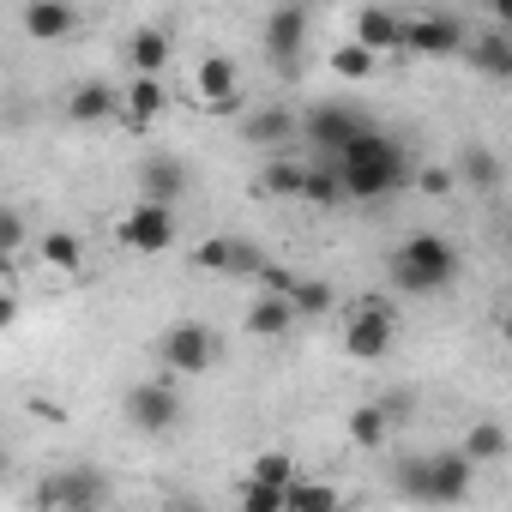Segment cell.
<instances>
[{"mask_svg":"<svg viewBox=\"0 0 512 512\" xmlns=\"http://www.w3.org/2000/svg\"><path fill=\"white\" fill-rule=\"evenodd\" d=\"M332 175H338V193H344V199H392L398 187H410L416 169H410V157H404V145H398L392 133L362 127V133L338 151Z\"/></svg>","mask_w":512,"mask_h":512,"instance_id":"1","label":"cell"},{"mask_svg":"<svg viewBox=\"0 0 512 512\" xmlns=\"http://www.w3.org/2000/svg\"><path fill=\"white\" fill-rule=\"evenodd\" d=\"M458 272H464L458 247H452L446 235H434V229H416V235L398 241V253H392V284H398L404 296H440V290L458 284Z\"/></svg>","mask_w":512,"mask_h":512,"instance_id":"2","label":"cell"},{"mask_svg":"<svg viewBox=\"0 0 512 512\" xmlns=\"http://www.w3.org/2000/svg\"><path fill=\"white\" fill-rule=\"evenodd\" d=\"M476 482V464L464 452H434V458H404L398 464V488L422 506H464Z\"/></svg>","mask_w":512,"mask_h":512,"instance_id":"3","label":"cell"},{"mask_svg":"<svg viewBox=\"0 0 512 512\" xmlns=\"http://www.w3.org/2000/svg\"><path fill=\"white\" fill-rule=\"evenodd\" d=\"M157 362L169 368V380H193V374H205V368L217 362V338H211V326H199V320L169 326V332L157 338Z\"/></svg>","mask_w":512,"mask_h":512,"instance_id":"4","label":"cell"},{"mask_svg":"<svg viewBox=\"0 0 512 512\" xmlns=\"http://www.w3.org/2000/svg\"><path fill=\"white\" fill-rule=\"evenodd\" d=\"M115 241L133 247V253H169V247L181 241V223H175V211L133 199V205L121 211V223H115Z\"/></svg>","mask_w":512,"mask_h":512,"instance_id":"5","label":"cell"},{"mask_svg":"<svg viewBox=\"0 0 512 512\" xmlns=\"http://www.w3.org/2000/svg\"><path fill=\"white\" fill-rule=\"evenodd\" d=\"M181 392H175V380L163 374V380H139V386H127V422L139 428V434H169V428H181Z\"/></svg>","mask_w":512,"mask_h":512,"instance_id":"6","label":"cell"},{"mask_svg":"<svg viewBox=\"0 0 512 512\" xmlns=\"http://www.w3.org/2000/svg\"><path fill=\"white\" fill-rule=\"evenodd\" d=\"M392 332H398L392 302L368 296V302H356V314H350V326H344V356H356V362H380V356L392 350Z\"/></svg>","mask_w":512,"mask_h":512,"instance_id":"7","label":"cell"},{"mask_svg":"<svg viewBox=\"0 0 512 512\" xmlns=\"http://www.w3.org/2000/svg\"><path fill=\"white\" fill-rule=\"evenodd\" d=\"M193 266H199V272H223V278H260L272 260H266V253L253 247L247 235H211V241L193 247Z\"/></svg>","mask_w":512,"mask_h":512,"instance_id":"8","label":"cell"},{"mask_svg":"<svg viewBox=\"0 0 512 512\" xmlns=\"http://www.w3.org/2000/svg\"><path fill=\"white\" fill-rule=\"evenodd\" d=\"M398 49H410V55H458L464 25L452 13H416V19L398 25Z\"/></svg>","mask_w":512,"mask_h":512,"instance_id":"9","label":"cell"},{"mask_svg":"<svg viewBox=\"0 0 512 512\" xmlns=\"http://www.w3.org/2000/svg\"><path fill=\"white\" fill-rule=\"evenodd\" d=\"M187 193V163L175 157V151H151L145 163H139V199L145 205H163V211H175V199Z\"/></svg>","mask_w":512,"mask_h":512,"instance_id":"10","label":"cell"},{"mask_svg":"<svg viewBox=\"0 0 512 512\" xmlns=\"http://www.w3.org/2000/svg\"><path fill=\"white\" fill-rule=\"evenodd\" d=\"M193 85H199V103H205L211 115H235V109H241V73H235L229 55H205L199 73H193Z\"/></svg>","mask_w":512,"mask_h":512,"instance_id":"11","label":"cell"},{"mask_svg":"<svg viewBox=\"0 0 512 512\" xmlns=\"http://www.w3.org/2000/svg\"><path fill=\"white\" fill-rule=\"evenodd\" d=\"M103 500V476L97 470H61L43 482V506H61V512H85Z\"/></svg>","mask_w":512,"mask_h":512,"instance_id":"12","label":"cell"},{"mask_svg":"<svg viewBox=\"0 0 512 512\" xmlns=\"http://www.w3.org/2000/svg\"><path fill=\"white\" fill-rule=\"evenodd\" d=\"M362 127H368V121H362L356 109H344V103H320V109L308 115V139H314V145H326L332 157H338V151H344Z\"/></svg>","mask_w":512,"mask_h":512,"instance_id":"13","label":"cell"},{"mask_svg":"<svg viewBox=\"0 0 512 512\" xmlns=\"http://www.w3.org/2000/svg\"><path fill=\"white\" fill-rule=\"evenodd\" d=\"M302 49H308V13L302 7H278L266 19V55L272 61H296Z\"/></svg>","mask_w":512,"mask_h":512,"instance_id":"14","label":"cell"},{"mask_svg":"<svg viewBox=\"0 0 512 512\" xmlns=\"http://www.w3.org/2000/svg\"><path fill=\"white\" fill-rule=\"evenodd\" d=\"M169 55H175V43H169L157 25H145V31H133V37H127V61H133V79H163Z\"/></svg>","mask_w":512,"mask_h":512,"instance_id":"15","label":"cell"},{"mask_svg":"<svg viewBox=\"0 0 512 512\" xmlns=\"http://www.w3.org/2000/svg\"><path fill=\"white\" fill-rule=\"evenodd\" d=\"M73 31H79V13L61 7V0H31V7H25V37L61 43V37H73Z\"/></svg>","mask_w":512,"mask_h":512,"instance_id":"16","label":"cell"},{"mask_svg":"<svg viewBox=\"0 0 512 512\" xmlns=\"http://www.w3.org/2000/svg\"><path fill=\"white\" fill-rule=\"evenodd\" d=\"M163 109H169V85H163V79H127V91H121L127 127H145V121H157Z\"/></svg>","mask_w":512,"mask_h":512,"instance_id":"17","label":"cell"},{"mask_svg":"<svg viewBox=\"0 0 512 512\" xmlns=\"http://www.w3.org/2000/svg\"><path fill=\"white\" fill-rule=\"evenodd\" d=\"M67 115H73V121H109V115H121V91L103 85V79H85V85L67 97Z\"/></svg>","mask_w":512,"mask_h":512,"instance_id":"18","label":"cell"},{"mask_svg":"<svg viewBox=\"0 0 512 512\" xmlns=\"http://www.w3.org/2000/svg\"><path fill=\"white\" fill-rule=\"evenodd\" d=\"M37 253H43V266H49V272H67V278L85 272V241H79L73 229H49V235L37 241Z\"/></svg>","mask_w":512,"mask_h":512,"instance_id":"19","label":"cell"},{"mask_svg":"<svg viewBox=\"0 0 512 512\" xmlns=\"http://www.w3.org/2000/svg\"><path fill=\"white\" fill-rule=\"evenodd\" d=\"M398 13H386V7H368V13H356V49H368V55H380V49H398Z\"/></svg>","mask_w":512,"mask_h":512,"instance_id":"20","label":"cell"},{"mask_svg":"<svg viewBox=\"0 0 512 512\" xmlns=\"http://www.w3.org/2000/svg\"><path fill=\"white\" fill-rule=\"evenodd\" d=\"M290 326H296V308L278 302V296H260L247 308V338H284Z\"/></svg>","mask_w":512,"mask_h":512,"instance_id":"21","label":"cell"},{"mask_svg":"<svg viewBox=\"0 0 512 512\" xmlns=\"http://www.w3.org/2000/svg\"><path fill=\"white\" fill-rule=\"evenodd\" d=\"M326 67H332V79H344V85H368V79L380 73V55H368V49L344 43V49H332V55H326Z\"/></svg>","mask_w":512,"mask_h":512,"instance_id":"22","label":"cell"},{"mask_svg":"<svg viewBox=\"0 0 512 512\" xmlns=\"http://www.w3.org/2000/svg\"><path fill=\"white\" fill-rule=\"evenodd\" d=\"M284 512H338V488H332V482L296 476V482L284 488Z\"/></svg>","mask_w":512,"mask_h":512,"instance_id":"23","label":"cell"},{"mask_svg":"<svg viewBox=\"0 0 512 512\" xmlns=\"http://www.w3.org/2000/svg\"><path fill=\"white\" fill-rule=\"evenodd\" d=\"M350 446H362V452H374V446H386V434H392V422L380 416V404H356L350 410Z\"/></svg>","mask_w":512,"mask_h":512,"instance_id":"24","label":"cell"},{"mask_svg":"<svg viewBox=\"0 0 512 512\" xmlns=\"http://www.w3.org/2000/svg\"><path fill=\"white\" fill-rule=\"evenodd\" d=\"M488 79H512V43L500 37V31H488V37H476V49H464Z\"/></svg>","mask_w":512,"mask_h":512,"instance_id":"25","label":"cell"},{"mask_svg":"<svg viewBox=\"0 0 512 512\" xmlns=\"http://www.w3.org/2000/svg\"><path fill=\"white\" fill-rule=\"evenodd\" d=\"M470 464H494L500 452H506V428L500 422H476V428H464V446H458Z\"/></svg>","mask_w":512,"mask_h":512,"instance_id":"26","label":"cell"},{"mask_svg":"<svg viewBox=\"0 0 512 512\" xmlns=\"http://www.w3.org/2000/svg\"><path fill=\"white\" fill-rule=\"evenodd\" d=\"M458 175H464L470 187H482V193H494V187H500V163H494V151H488V145H464Z\"/></svg>","mask_w":512,"mask_h":512,"instance_id":"27","label":"cell"},{"mask_svg":"<svg viewBox=\"0 0 512 512\" xmlns=\"http://www.w3.org/2000/svg\"><path fill=\"white\" fill-rule=\"evenodd\" d=\"M247 482H266V488H290L296 482V458L290 452H260L247 470Z\"/></svg>","mask_w":512,"mask_h":512,"instance_id":"28","label":"cell"},{"mask_svg":"<svg viewBox=\"0 0 512 512\" xmlns=\"http://www.w3.org/2000/svg\"><path fill=\"white\" fill-rule=\"evenodd\" d=\"M284 302L296 308V320H302V314H326V308H332V284H326V278H296V290H290Z\"/></svg>","mask_w":512,"mask_h":512,"instance_id":"29","label":"cell"},{"mask_svg":"<svg viewBox=\"0 0 512 512\" xmlns=\"http://www.w3.org/2000/svg\"><path fill=\"white\" fill-rule=\"evenodd\" d=\"M302 175H308L302 163H284V157H278V163L260 175V187H266L272 199H302Z\"/></svg>","mask_w":512,"mask_h":512,"instance_id":"30","label":"cell"},{"mask_svg":"<svg viewBox=\"0 0 512 512\" xmlns=\"http://www.w3.org/2000/svg\"><path fill=\"white\" fill-rule=\"evenodd\" d=\"M247 139H260V145H266V139H272V145L290 139V109H260V115H247Z\"/></svg>","mask_w":512,"mask_h":512,"instance_id":"31","label":"cell"},{"mask_svg":"<svg viewBox=\"0 0 512 512\" xmlns=\"http://www.w3.org/2000/svg\"><path fill=\"white\" fill-rule=\"evenodd\" d=\"M302 199L338 205V199H344V193H338V175H332V169H308V175H302Z\"/></svg>","mask_w":512,"mask_h":512,"instance_id":"32","label":"cell"},{"mask_svg":"<svg viewBox=\"0 0 512 512\" xmlns=\"http://www.w3.org/2000/svg\"><path fill=\"white\" fill-rule=\"evenodd\" d=\"M241 512H284V488H266V482H241Z\"/></svg>","mask_w":512,"mask_h":512,"instance_id":"33","label":"cell"},{"mask_svg":"<svg viewBox=\"0 0 512 512\" xmlns=\"http://www.w3.org/2000/svg\"><path fill=\"white\" fill-rule=\"evenodd\" d=\"M31 241V229H25V217L13 211V205H0V253H19Z\"/></svg>","mask_w":512,"mask_h":512,"instance_id":"34","label":"cell"},{"mask_svg":"<svg viewBox=\"0 0 512 512\" xmlns=\"http://www.w3.org/2000/svg\"><path fill=\"white\" fill-rule=\"evenodd\" d=\"M290 290H296V272H290V266H266V272H260V296H278V302H284Z\"/></svg>","mask_w":512,"mask_h":512,"instance_id":"35","label":"cell"},{"mask_svg":"<svg viewBox=\"0 0 512 512\" xmlns=\"http://www.w3.org/2000/svg\"><path fill=\"white\" fill-rule=\"evenodd\" d=\"M422 193H434V199H446L452 193V169H422V175H410Z\"/></svg>","mask_w":512,"mask_h":512,"instance_id":"36","label":"cell"},{"mask_svg":"<svg viewBox=\"0 0 512 512\" xmlns=\"http://www.w3.org/2000/svg\"><path fill=\"white\" fill-rule=\"evenodd\" d=\"M13 320H19V302H13L7 290H0V332H13Z\"/></svg>","mask_w":512,"mask_h":512,"instance_id":"37","label":"cell"},{"mask_svg":"<svg viewBox=\"0 0 512 512\" xmlns=\"http://www.w3.org/2000/svg\"><path fill=\"white\" fill-rule=\"evenodd\" d=\"M0 476H7V452H0Z\"/></svg>","mask_w":512,"mask_h":512,"instance_id":"38","label":"cell"},{"mask_svg":"<svg viewBox=\"0 0 512 512\" xmlns=\"http://www.w3.org/2000/svg\"><path fill=\"white\" fill-rule=\"evenodd\" d=\"M85 512H103V506H85Z\"/></svg>","mask_w":512,"mask_h":512,"instance_id":"39","label":"cell"},{"mask_svg":"<svg viewBox=\"0 0 512 512\" xmlns=\"http://www.w3.org/2000/svg\"><path fill=\"white\" fill-rule=\"evenodd\" d=\"M338 512H344V506H338Z\"/></svg>","mask_w":512,"mask_h":512,"instance_id":"40","label":"cell"}]
</instances>
